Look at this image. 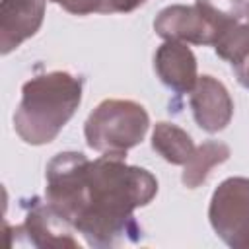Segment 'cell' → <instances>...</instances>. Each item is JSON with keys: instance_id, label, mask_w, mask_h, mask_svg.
<instances>
[{"instance_id": "6da1fadb", "label": "cell", "mask_w": 249, "mask_h": 249, "mask_svg": "<svg viewBox=\"0 0 249 249\" xmlns=\"http://www.w3.org/2000/svg\"><path fill=\"white\" fill-rule=\"evenodd\" d=\"M45 202L89 247L136 243L142 235L134 210L152 202L156 177L123 158L88 160L82 152H60L47 165Z\"/></svg>"}, {"instance_id": "7a4b0ae2", "label": "cell", "mask_w": 249, "mask_h": 249, "mask_svg": "<svg viewBox=\"0 0 249 249\" xmlns=\"http://www.w3.org/2000/svg\"><path fill=\"white\" fill-rule=\"evenodd\" d=\"M82 88L84 80L66 70H54L27 80L14 113L18 136L31 146L53 142L74 117L82 101Z\"/></svg>"}, {"instance_id": "3957f363", "label": "cell", "mask_w": 249, "mask_h": 249, "mask_svg": "<svg viewBox=\"0 0 249 249\" xmlns=\"http://www.w3.org/2000/svg\"><path fill=\"white\" fill-rule=\"evenodd\" d=\"M150 126L148 111L132 99H103L88 117L84 134L91 150L101 156L123 158L138 146Z\"/></svg>"}, {"instance_id": "277c9868", "label": "cell", "mask_w": 249, "mask_h": 249, "mask_svg": "<svg viewBox=\"0 0 249 249\" xmlns=\"http://www.w3.org/2000/svg\"><path fill=\"white\" fill-rule=\"evenodd\" d=\"M208 218L226 245L249 249V177L222 181L210 198Z\"/></svg>"}, {"instance_id": "5b68a950", "label": "cell", "mask_w": 249, "mask_h": 249, "mask_svg": "<svg viewBox=\"0 0 249 249\" xmlns=\"http://www.w3.org/2000/svg\"><path fill=\"white\" fill-rule=\"evenodd\" d=\"M230 27L233 25L222 23L198 2H195V6H167L154 19V31L161 39L193 45H214Z\"/></svg>"}, {"instance_id": "8992f818", "label": "cell", "mask_w": 249, "mask_h": 249, "mask_svg": "<svg viewBox=\"0 0 249 249\" xmlns=\"http://www.w3.org/2000/svg\"><path fill=\"white\" fill-rule=\"evenodd\" d=\"M191 109L196 124L204 132H220L224 130L233 115V101L226 86L214 76H198L196 86L191 91Z\"/></svg>"}, {"instance_id": "52a82bcc", "label": "cell", "mask_w": 249, "mask_h": 249, "mask_svg": "<svg viewBox=\"0 0 249 249\" xmlns=\"http://www.w3.org/2000/svg\"><path fill=\"white\" fill-rule=\"evenodd\" d=\"M47 0H2L0 2V53L8 54L43 25Z\"/></svg>"}, {"instance_id": "ba28073f", "label": "cell", "mask_w": 249, "mask_h": 249, "mask_svg": "<svg viewBox=\"0 0 249 249\" xmlns=\"http://www.w3.org/2000/svg\"><path fill=\"white\" fill-rule=\"evenodd\" d=\"M14 231L23 233L35 247H80L72 235L74 228L64 222L47 202H39L37 198H33L31 210L27 212L23 224Z\"/></svg>"}, {"instance_id": "9c48e42d", "label": "cell", "mask_w": 249, "mask_h": 249, "mask_svg": "<svg viewBox=\"0 0 249 249\" xmlns=\"http://www.w3.org/2000/svg\"><path fill=\"white\" fill-rule=\"evenodd\" d=\"M154 68L161 84L179 95L191 93L196 86V58L183 41H165L161 47H158Z\"/></svg>"}, {"instance_id": "30bf717a", "label": "cell", "mask_w": 249, "mask_h": 249, "mask_svg": "<svg viewBox=\"0 0 249 249\" xmlns=\"http://www.w3.org/2000/svg\"><path fill=\"white\" fill-rule=\"evenodd\" d=\"M230 154H231L230 152V146L224 144V142H218V140H206V142H202L200 146L195 148L193 156L183 165L185 167L183 169V175H181L183 185L189 187V189L200 187L208 179L210 171L216 165L224 163L230 158Z\"/></svg>"}, {"instance_id": "8fae6325", "label": "cell", "mask_w": 249, "mask_h": 249, "mask_svg": "<svg viewBox=\"0 0 249 249\" xmlns=\"http://www.w3.org/2000/svg\"><path fill=\"white\" fill-rule=\"evenodd\" d=\"M152 148L169 163L185 165L195 152V142L187 130L173 123H156L152 132Z\"/></svg>"}, {"instance_id": "7c38bea8", "label": "cell", "mask_w": 249, "mask_h": 249, "mask_svg": "<svg viewBox=\"0 0 249 249\" xmlns=\"http://www.w3.org/2000/svg\"><path fill=\"white\" fill-rule=\"evenodd\" d=\"M226 25H235L245 16V0H196Z\"/></svg>"}, {"instance_id": "4fadbf2b", "label": "cell", "mask_w": 249, "mask_h": 249, "mask_svg": "<svg viewBox=\"0 0 249 249\" xmlns=\"http://www.w3.org/2000/svg\"><path fill=\"white\" fill-rule=\"evenodd\" d=\"M64 8L68 14L74 16H88V14H103L105 0H51Z\"/></svg>"}, {"instance_id": "5bb4252c", "label": "cell", "mask_w": 249, "mask_h": 249, "mask_svg": "<svg viewBox=\"0 0 249 249\" xmlns=\"http://www.w3.org/2000/svg\"><path fill=\"white\" fill-rule=\"evenodd\" d=\"M146 0H105L103 14H128L142 6Z\"/></svg>"}, {"instance_id": "9a60e30c", "label": "cell", "mask_w": 249, "mask_h": 249, "mask_svg": "<svg viewBox=\"0 0 249 249\" xmlns=\"http://www.w3.org/2000/svg\"><path fill=\"white\" fill-rule=\"evenodd\" d=\"M235 76H237V82L243 86V88H249V56L243 64H239L237 68H233Z\"/></svg>"}, {"instance_id": "2e32d148", "label": "cell", "mask_w": 249, "mask_h": 249, "mask_svg": "<svg viewBox=\"0 0 249 249\" xmlns=\"http://www.w3.org/2000/svg\"><path fill=\"white\" fill-rule=\"evenodd\" d=\"M245 18H247V21H249V2L245 4Z\"/></svg>"}]
</instances>
